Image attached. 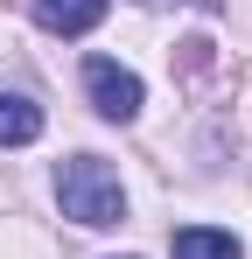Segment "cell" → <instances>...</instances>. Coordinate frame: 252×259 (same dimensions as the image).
Instances as JSON below:
<instances>
[{
  "mask_svg": "<svg viewBox=\"0 0 252 259\" xmlns=\"http://www.w3.org/2000/svg\"><path fill=\"white\" fill-rule=\"evenodd\" d=\"M56 203H63V217L105 231V224L126 217V189H119V175L105 168L98 154H70V161L56 168Z\"/></svg>",
  "mask_w": 252,
  "mask_h": 259,
  "instance_id": "6da1fadb",
  "label": "cell"
},
{
  "mask_svg": "<svg viewBox=\"0 0 252 259\" xmlns=\"http://www.w3.org/2000/svg\"><path fill=\"white\" fill-rule=\"evenodd\" d=\"M84 84H91V105H98L105 119H119V126L140 112V98H147V91H140V77H133V70H119L112 56H84Z\"/></svg>",
  "mask_w": 252,
  "mask_h": 259,
  "instance_id": "7a4b0ae2",
  "label": "cell"
},
{
  "mask_svg": "<svg viewBox=\"0 0 252 259\" xmlns=\"http://www.w3.org/2000/svg\"><path fill=\"white\" fill-rule=\"evenodd\" d=\"M105 7H112V0H35V21L49 35H91V28L105 21Z\"/></svg>",
  "mask_w": 252,
  "mask_h": 259,
  "instance_id": "3957f363",
  "label": "cell"
},
{
  "mask_svg": "<svg viewBox=\"0 0 252 259\" xmlns=\"http://www.w3.org/2000/svg\"><path fill=\"white\" fill-rule=\"evenodd\" d=\"M42 133V105L21 91H0V147H28Z\"/></svg>",
  "mask_w": 252,
  "mask_h": 259,
  "instance_id": "277c9868",
  "label": "cell"
},
{
  "mask_svg": "<svg viewBox=\"0 0 252 259\" xmlns=\"http://www.w3.org/2000/svg\"><path fill=\"white\" fill-rule=\"evenodd\" d=\"M175 259H245V252H238V238H231V231L189 224V231H175Z\"/></svg>",
  "mask_w": 252,
  "mask_h": 259,
  "instance_id": "5b68a950",
  "label": "cell"
}]
</instances>
